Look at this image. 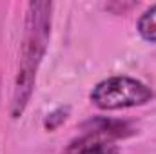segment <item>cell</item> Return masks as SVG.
<instances>
[{
	"label": "cell",
	"mask_w": 156,
	"mask_h": 154,
	"mask_svg": "<svg viewBox=\"0 0 156 154\" xmlns=\"http://www.w3.org/2000/svg\"><path fill=\"white\" fill-rule=\"evenodd\" d=\"M138 33L144 40L156 44V4L142 13L138 20Z\"/></svg>",
	"instance_id": "obj_4"
},
{
	"label": "cell",
	"mask_w": 156,
	"mask_h": 154,
	"mask_svg": "<svg viewBox=\"0 0 156 154\" xmlns=\"http://www.w3.org/2000/svg\"><path fill=\"white\" fill-rule=\"evenodd\" d=\"M89 98L102 111H118L149 103L153 100V91L144 82L122 75L98 82Z\"/></svg>",
	"instance_id": "obj_2"
},
{
	"label": "cell",
	"mask_w": 156,
	"mask_h": 154,
	"mask_svg": "<svg viewBox=\"0 0 156 154\" xmlns=\"http://www.w3.org/2000/svg\"><path fill=\"white\" fill-rule=\"evenodd\" d=\"M69 113H71V109H69V105H62V107H56L55 111H51L49 114L45 116V120H44V129L45 131H56L67 118H69Z\"/></svg>",
	"instance_id": "obj_5"
},
{
	"label": "cell",
	"mask_w": 156,
	"mask_h": 154,
	"mask_svg": "<svg viewBox=\"0 0 156 154\" xmlns=\"http://www.w3.org/2000/svg\"><path fill=\"white\" fill-rule=\"evenodd\" d=\"M51 26H53V4L29 2L26 11L20 62H18V71H16L13 98H11V116L15 120L26 113L29 100L33 96L37 73L49 47Z\"/></svg>",
	"instance_id": "obj_1"
},
{
	"label": "cell",
	"mask_w": 156,
	"mask_h": 154,
	"mask_svg": "<svg viewBox=\"0 0 156 154\" xmlns=\"http://www.w3.org/2000/svg\"><path fill=\"white\" fill-rule=\"evenodd\" d=\"M133 134V127L127 121L94 118L83 125V134L67 143L62 154H120L118 138Z\"/></svg>",
	"instance_id": "obj_3"
}]
</instances>
